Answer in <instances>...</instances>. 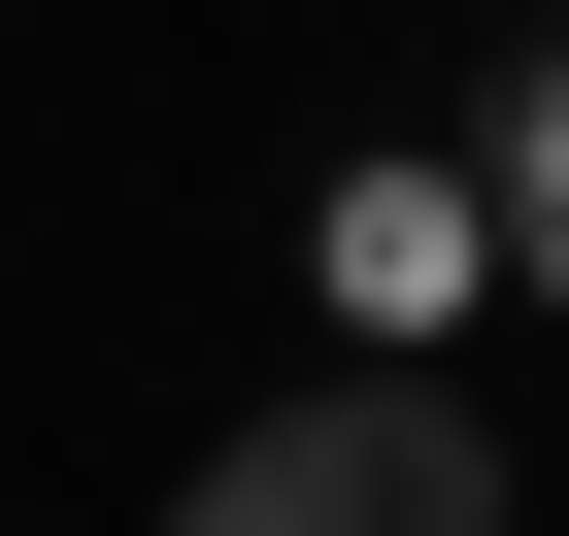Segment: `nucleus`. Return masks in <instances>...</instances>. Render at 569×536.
Returning <instances> with one entry per match:
<instances>
[{
    "instance_id": "1",
    "label": "nucleus",
    "mask_w": 569,
    "mask_h": 536,
    "mask_svg": "<svg viewBox=\"0 0 569 536\" xmlns=\"http://www.w3.org/2000/svg\"><path fill=\"white\" fill-rule=\"evenodd\" d=\"M168 536H502V436L436 369H302V403H234L168 469Z\"/></svg>"
},
{
    "instance_id": "2",
    "label": "nucleus",
    "mask_w": 569,
    "mask_h": 536,
    "mask_svg": "<svg viewBox=\"0 0 569 536\" xmlns=\"http://www.w3.org/2000/svg\"><path fill=\"white\" fill-rule=\"evenodd\" d=\"M302 302H336L369 369H436V302H502V201H469V168H336V201H302Z\"/></svg>"
},
{
    "instance_id": "3",
    "label": "nucleus",
    "mask_w": 569,
    "mask_h": 536,
    "mask_svg": "<svg viewBox=\"0 0 569 536\" xmlns=\"http://www.w3.org/2000/svg\"><path fill=\"white\" fill-rule=\"evenodd\" d=\"M469 201H502V302H569V0H536V34L469 68V135H436Z\"/></svg>"
}]
</instances>
